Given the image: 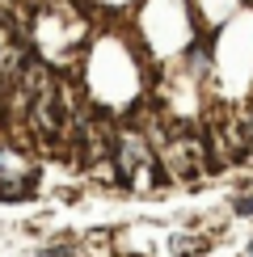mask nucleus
Wrapping results in <instances>:
<instances>
[{
  "instance_id": "f257e3e1",
  "label": "nucleus",
  "mask_w": 253,
  "mask_h": 257,
  "mask_svg": "<svg viewBox=\"0 0 253 257\" xmlns=\"http://www.w3.org/2000/svg\"><path fill=\"white\" fill-rule=\"evenodd\" d=\"M232 211H236V215H253V186L240 190V194L232 198Z\"/></svg>"
},
{
  "instance_id": "f03ea898",
  "label": "nucleus",
  "mask_w": 253,
  "mask_h": 257,
  "mask_svg": "<svg viewBox=\"0 0 253 257\" xmlns=\"http://www.w3.org/2000/svg\"><path fill=\"white\" fill-rule=\"evenodd\" d=\"M249 253H253V244H249Z\"/></svg>"
}]
</instances>
